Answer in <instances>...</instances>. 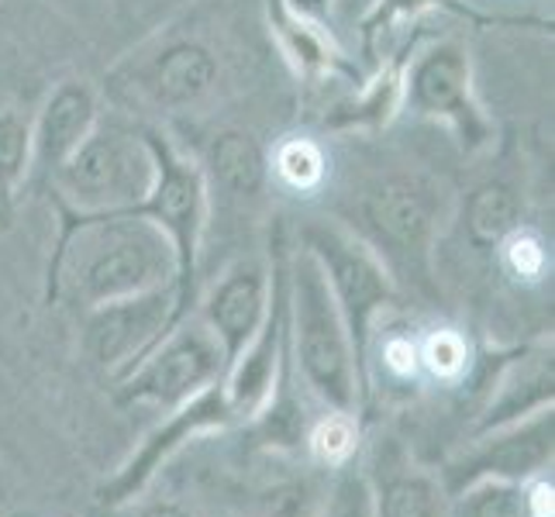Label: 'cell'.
<instances>
[{
    "instance_id": "obj_31",
    "label": "cell",
    "mask_w": 555,
    "mask_h": 517,
    "mask_svg": "<svg viewBox=\"0 0 555 517\" xmlns=\"http://www.w3.org/2000/svg\"><path fill=\"white\" fill-rule=\"evenodd\" d=\"M101 517H194L190 510H183L180 504H169V501H152V504H118V507H107Z\"/></svg>"
},
{
    "instance_id": "obj_20",
    "label": "cell",
    "mask_w": 555,
    "mask_h": 517,
    "mask_svg": "<svg viewBox=\"0 0 555 517\" xmlns=\"http://www.w3.org/2000/svg\"><path fill=\"white\" fill-rule=\"evenodd\" d=\"M328 148L311 135H286L270 156V177L297 197H311L328 183Z\"/></svg>"
},
{
    "instance_id": "obj_15",
    "label": "cell",
    "mask_w": 555,
    "mask_h": 517,
    "mask_svg": "<svg viewBox=\"0 0 555 517\" xmlns=\"http://www.w3.org/2000/svg\"><path fill=\"white\" fill-rule=\"evenodd\" d=\"M366 483L376 517H446L449 510L438 476L414 466L393 438L376 442Z\"/></svg>"
},
{
    "instance_id": "obj_32",
    "label": "cell",
    "mask_w": 555,
    "mask_h": 517,
    "mask_svg": "<svg viewBox=\"0 0 555 517\" xmlns=\"http://www.w3.org/2000/svg\"><path fill=\"white\" fill-rule=\"evenodd\" d=\"M286 8H291L297 17H304V22H314L321 28H328L332 14L338 8V0H283Z\"/></svg>"
},
{
    "instance_id": "obj_5",
    "label": "cell",
    "mask_w": 555,
    "mask_h": 517,
    "mask_svg": "<svg viewBox=\"0 0 555 517\" xmlns=\"http://www.w3.org/2000/svg\"><path fill=\"white\" fill-rule=\"evenodd\" d=\"M300 248L321 266L324 283H328V290L341 311V321L349 328V338L356 345V356L362 362L379 311L393 300L397 290L393 273L352 228L335 221H321V218L304 221Z\"/></svg>"
},
{
    "instance_id": "obj_6",
    "label": "cell",
    "mask_w": 555,
    "mask_h": 517,
    "mask_svg": "<svg viewBox=\"0 0 555 517\" xmlns=\"http://www.w3.org/2000/svg\"><path fill=\"white\" fill-rule=\"evenodd\" d=\"M224 370L228 356L215 332L201 318H180L121 379V400L177 411L186 400L221 383Z\"/></svg>"
},
{
    "instance_id": "obj_19",
    "label": "cell",
    "mask_w": 555,
    "mask_h": 517,
    "mask_svg": "<svg viewBox=\"0 0 555 517\" xmlns=\"http://www.w3.org/2000/svg\"><path fill=\"white\" fill-rule=\"evenodd\" d=\"M521 197L504 180H483L463 201V232L476 248H496L514 228H521Z\"/></svg>"
},
{
    "instance_id": "obj_3",
    "label": "cell",
    "mask_w": 555,
    "mask_h": 517,
    "mask_svg": "<svg viewBox=\"0 0 555 517\" xmlns=\"http://www.w3.org/2000/svg\"><path fill=\"white\" fill-rule=\"evenodd\" d=\"M356 235L397 276L431 280V253L446 224V197L421 172H387L359 190L352 210Z\"/></svg>"
},
{
    "instance_id": "obj_22",
    "label": "cell",
    "mask_w": 555,
    "mask_h": 517,
    "mask_svg": "<svg viewBox=\"0 0 555 517\" xmlns=\"http://www.w3.org/2000/svg\"><path fill=\"white\" fill-rule=\"evenodd\" d=\"M324 493L314 476H280L259 493V514L262 517H321Z\"/></svg>"
},
{
    "instance_id": "obj_24",
    "label": "cell",
    "mask_w": 555,
    "mask_h": 517,
    "mask_svg": "<svg viewBox=\"0 0 555 517\" xmlns=\"http://www.w3.org/2000/svg\"><path fill=\"white\" fill-rule=\"evenodd\" d=\"M417 359L421 370L438 383H459L469 373L473 349L463 332L455 328H435L417 341Z\"/></svg>"
},
{
    "instance_id": "obj_27",
    "label": "cell",
    "mask_w": 555,
    "mask_h": 517,
    "mask_svg": "<svg viewBox=\"0 0 555 517\" xmlns=\"http://www.w3.org/2000/svg\"><path fill=\"white\" fill-rule=\"evenodd\" d=\"M308 445L314 458L328 469H341L352 463V455L359 449V428H356V414H341L332 411L328 417H321L308 435Z\"/></svg>"
},
{
    "instance_id": "obj_28",
    "label": "cell",
    "mask_w": 555,
    "mask_h": 517,
    "mask_svg": "<svg viewBox=\"0 0 555 517\" xmlns=\"http://www.w3.org/2000/svg\"><path fill=\"white\" fill-rule=\"evenodd\" d=\"M321 517H376L366 473H356L352 466H341V476L324 496Z\"/></svg>"
},
{
    "instance_id": "obj_8",
    "label": "cell",
    "mask_w": 555,
    "mask_h": 517,
    "mask_svg": "<svg viewBox=\"0 0 555 517\" xmlns=\"http://www.w3.org/2000/svg\"><path fill=\"white\" fill-rule=\"evenodd\" d=\"M404 107L417 118L449 125L466 152H480L493 139V125L473 90V60L455 38H438L411 52L404 69Z\"/></svg>"
},
{
    "instance_id": "obj_2",
    "label": "cell",
    "mask_w": 555,
    "mask_h": 517,
    "mask_svg": "<svg viewBox=\"0 0 555 517\" xmlns=\"http://www.w3.org/2000/svg\"><path fill=\"white\" fill-rule=\"evenodd\" d=\"M286 352L294 356L297 373L324 408L356 414L362 362L321 266L304 248H297L286 270Z\"/></svg>"
},
{
    "instance_id": "obj_11",
    "label": "cell",
    "mask_w": 555,
    "mask_h": 517,
    "mask_svg": "<svg viewBox=\"0 0 555 517\" xmlns=\"http://www.w3.org/2000/svg\"><path fill=\"white\" fill-rule=\"evenodd\" d=\"M228 421H235V417H232V411H228L221 383L207 387L194 400H186V404H180L177 411H169V417L145 438V442L139 445V452L131 455L128 463L104 483L101 504L104 507H118V504L135 501V496L149 487L152 476L159 473V466L166 463V458H173L190 442V438L218 431V428L228 425Z\"/></svg>"
},
{
    "instance_id": "obj_9",
    "label": "cell",
    "mask_w": 555,
    "mask_h": 517,
    "mask_svg": "<svg viewBox=\"0 0 555 517\" xmlns=\"http://www.w3.org/2000/svg\"><path fill=\"white\" fill-rule=\"evenodd\" d=\"M183 303L177 283L101 303L83 314V352L98 370L125 379L183 318Z\"/></svg>"
},
{
    "instance_id": "obj_4",
    "label": "cell",
    "mask_w": 555,
    "mask_h": 517,
    "mask_svg": "<svg viewBox=\"0 0 555 517\" xmlns=\"http://www.w3.org/2000/svg\"><path fill=\"white\" fill-rule=\"evenodd\" d=\"M156 180L142 128L98 121L73 156L52 172V194L76 215H114L135 210Z\"/></svg>"
},
{
    "instance_id": "obj_7",
    "label": "cell",
    "mask_w": 555,
    "mask_h": 517,
    "mask_svg": "<svg viewBox=\"0 0 555 517\" xmlns=\"http://www.w3.org/2000/svg\"><path fill=\"white\" fill-rule=\"evenodd\" d=\"M142 135L149 142L152 163H156V180H152L145 201L135 207V215H145L152 224H159L166 238L173 242L177 266H180V294L186 300L210 221L207 180L201 166L190 156H183L159 128H142Z\"/></svg>"
},
{
    "instance_id": "obj_25",
    "label": "cell",
    "mask_w": 555,
    "mask_h": 517,
    "mask_svg": "<svg viewBox=\"0 0 555 517\" xmlns=\"http://www.w3.org/2000/svg\"><path fill=\"white\" fill-rule=\"evenodd\" d=\"M496 256H501V270L518 283H542L552 266L545 238L525 224L514 228V232L496 245Z\"/></svg>"
},
{
    "instance_id": "obj_12",
    "label": "cell",
    "mask_w": 555,
    "mask_h": 517,
    "mask_svg": "<svg viewBox=\"0 0 555 517\" xmlns=\"http://www.w3.org/2000/svg\"><path fill=\"white\" fill-rule=\"evenodd\" d=\"M552 463V408L511 421L504 428L483 431V438L459 463L449 466V490L459 493L480 480L525 483Z\"/></svg>"
},
{
    "instance_id": "obj_30",
    "label": "cell",
    "mask_w": 555,
    "mask_h": 517,
    "mask_svg": "<svg viewBox=\"0 0 555 517\" xmlns=\"http://www.w3.org/2000/svg\"><path fill=\"white\" fill-rule=\"evenodd\" d=\"M521 501L528 517H555V487L545 473L521 483Z\"/></svg>"
},
{
    "instance_id": "obj_17",
    "label": "cell",
    "mask_w": 555,
    "mask_h": 517,
    "mask_svg": "<svg viewBox=\"0 0 555 517\" xmlns=\"http://www.w3.org/2000/svg\"><path fill=\"white\" fill-rule=\"evenodd\" d=\"M411 46H404L387 63H379L376 76H370L349 101L335 104L324 114L328 131H379L387 128L400 111H404V69L411 60Z\"/></svg>"
},
{
    "instance_id": "obj_13",
    "label": "cell",
    "mask_w": 555,
    "mask_h": 517,
    "mask_svg": "<svg viewBox=\"0 0 555 517\" xmlns=\"http://www.w3.org/2000/svg\"><path fill=\"white\" fill-rule=\"evenodd\" d=\"M270 297H273V273L262 259L253 256L235 259L207 290L201 321L221 341L228 362L259 332L266 311H270Z\"/></svg>"
},
{
    "instance_id": "obj_29",
    "label": "cell",
    "mask_w": 555,
    "mask_h": 517,
    "mask_svg": "<svg viewBox=\"0 0 555 517\" xmlns=\"http://www.w3.org/2000/svg\"><path fill=\"white\" fill-rule=\"evenodd\" d=\"M383 370L397 379H414L421 373L417 341L411 335H390L383 341Z\"/></svg>"
},
{
    "instance_id": "obj_23",
    "label": "cell",
    "mask_w": 555,
    "mask_h": 517,
    "mask_svg": "<svg viewBox=\"0 0 555 517\" xmlns=\"http://www.w3.org/2000/svg\"><path fill=\"white\" fill-rule=\"evenodd\" d=\"M446 517H528L521 501V483L480 480L455 493V504Z\"/></svg>"
},
{
    "instance_id": "obj_21",
    "label": "cell",
    "mask_w": 555,
    "mask_h": 517,
    "mask_svg": "<svg viewBox=\"0 0 555 517\" xmlns=\"http://www.w3.org/2000/svg\"><path fill=\"white\" fill-rule=\"evenodd\" d=\"M31 177V118L0 104V207L11 204Z\"/></svg>"
},
{
    "instance_id": "obj_26",
    "label": "cell",
    "mask_w": 555,
    "mask_h": 517,
    "mask_svg": "<svg viewBox=\"0 0 555 517\" xmlns=\"http://www.w3.org/2000/svg\"><path fill=\"white\" fill-rule=\"evenodd\" d=\"M446 4H449V0H373L370 11L359 17L362 49L373 55L383 35L404 28V25L417 22V17L425 14V11H438V8H446Z\"/></svg>"
},
{
    "instance_id": "obj_16",
    "label": "cell",
    "mask_w": 555,
    "mask_h": 517,
    "mask_svg": "<svg viewBox=\"0 0 555 517\" xmlns=\"http://www.w3.org/2000/svg\"><path fill=\"white\" fill-rule=\"evenodd\" d=\"M201 172L207 180V194L253 201L270 183V156H266V148L253 131L221 128L204 145Z\"/></svg>"
},
{
    "instance_id": "obj_1",
    "label": "cell",
    "mask_w": 555,
    "mask_h": 517,
    "mask_svg": "<svg viewBox=\"0 0 555 517\" xmlns=\"http://www.w3.org/2000/svg\"><path fill=\"white\" fill-rule=\"evenodd\" d=\"M63 210V235L52 256V294L73 311L135 297L156 286H180L173 242L159 224L135 210L76 215Z\"/></svg>"
},
{
    "instance_id": "obj_10",
    "label": "cell",
    "mask_w": 555,
    "mask_h": 517,
    "mask_svg": "<svg viewBox=\"0 0 555 517\" xmlns=\"http://www.w3.org/2000/svg\"><path fill=\"white\" fill-rule=\"evenodd\" d=\"M118 87L156 111H194L221 83V60L197 35H166L114 69Z\"/></svg>"
},
{
    "instance_id": "obj_14",
    "label": "cell",
    "mask_w": 555,
    "mask_h": 517,
    "mask_svg": "<svg viewBox=\"0 0 555 517\" xmlns=\"http://www.w3.org/2000/svg\"><path fill=\"white\" fill-rule=\"evenodd\" d=\"M98 121V90L87 80H63L60 87H52L42 111L31 121V169L49 183L52 172L73 156L76 145L90 135Z\"/></svg>"
},
{
    "instance_id": "obj_18",
    "label": "cell",
    "mask_w": 555,
    "mask_h": 517,
    "mask_svg": "<svg viewBox=\"0 0 555 517\" xmlns=\"http://www.w3.org/2000/svg\"><path fill=\"white\" fill-rule=\"evenodd\" d=\"M266 11H270V31L276 38V46L286 55V63L297 69V76H304V80H324V76H328L332 80L338 73H349L359 80L356 66L346 60V52L335 46L328 28L304 22V17H297L283 0H266Z\"/></svg>"
}]
</instances>
